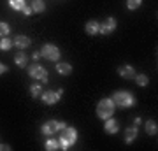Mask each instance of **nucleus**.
<instances>
[{"mask_svg": "<svg viewBox=\"0 0 158 151\" xmlns=\"http://www.w3.org/2000/svg\"><path fill=\"white\" fill-rule=\"evenodd\" d=\"M76 141H77V130L76 128H72V127H65V128L60 130V135H58L60 149H69Z\"/></svg>", "mask_w": 158, "mask_h": 151, "instance_id": "1", "label": "nucleus"}, {"mask_svg": "<svg viewBox=\"0 0 158 151\" xmlns=\"http://www.w3.org/2000/svg\"><path fill=\"white\" fill-rule=\"evenodd\" d=\"M114 107H116V104L113 102V99H102L97 104V116L100 120H107V118L113 116Z\"/></svg>", "mask_w": 158, "mask_h": 151, "instance_id": "2", "label": "nucleus"}, {"mask_svg": "<svg viewBox=\"0 0 158 151\" xmlns=\"http://www.w3.org/2000/svg\"><path fill=\"white\" fill-rule=\"evenodd\" d=\"M113 102L119 107H132L135 104V97L132 95L130 91H125V90H118L113 95Z\"/></svg>", "mask_w": 158, "mask_h": 151, "instance_id": "3", "label": "nucleus"}, {"mask_svg": "<svg viewBox=\"0 0 158 151\" xmlns=\"http://www.w3.org/2000/svg\"><path fill=\"white\" fill-rule=\"evenodd\" d=\"M67 127V123L65 121H56V120H49V121H46L42 127H40V132H42V135H55L56 132H60L62 128H65Z\"/></svg>", "mask_w": 158, "mask_h": 151, "instance_id": "4", "label": "nucleus"}, {"mask_svg": "<svg viewBox=\"0 0 158 151\" xmlns=\"http://www.w3.org/2000/svg\"><path fill=\"white\" fill-rule=\"evenodd\" d=\"M28 76L30 78L37 79V81H40V83H48V79H49V76H48V70H46L42 65H39V63H32L28 67Z\"/></svg>", "mask_w": 158, "mask_h": 151, "instance_id": "5", "label": "nucleus"}, {"mask_svg": "<svg viewBox=\"0 0 158 151\" xmlns=\"http://www.w3.org/2000/svg\"><path fill=\"white\" fill-rule=\"evenodd\" d=\"M40 56H44L46 60H49V62H56L60 58V49L55 44H44L42 49H40Z\"/></svg>", "mask_w": 158, "mask_h": 151, "instance_id": "6", "label": "nucleus"}, {"mask_svg": "<svg viewBox=\"0 0 158 151\" xmlns=\"http://www.w3.org/2000/svg\"><path fill=\"white\" fill-rule=\"evenodd\" d=\"M62 95H63V90H58V91L48 90V91H42L40 99H42V102H44V104H48V106H53V104H56V102L60 100V97H62Z\"/></svg>", "mask_w": 158, "mask_h": 151, "instance_id": "7", "label": "nucleus"}, {"mask_svg": "<svg viewBox=\"0 0 158 151\" xmlns=\"http://www.w3.org/2000/svg\"><path fill=\"white\" fill-rule=\"evenodd\" d=\"M116 25H118V21H116L114 18H107V19H104V21L98 25V34H104V35L111 34V32L116 30Z\"/></svg>", "mask_w": 158, "mask_h": 151, "instance_id": "8", "label": "nucleus"}, {"mask_svg": "<svg viewBox=\"0 0 158 151\" xmlns=\"http://www.w3.org/2000/svg\"><path fill=\"white\" fill-rule=\"evenodd\" d=\"M104 130H106V134H118V132H119V123L114 120L113 116H111V118H107V120H106Z\"/></svg>", "mask_w": 158, "mask_h": 151, "instance_id": "9", "label": "nucleus"}, {"mask_svg": "<svg viewBox=\"0 0 158 151\" xmlns=\"http://www.w3.org/2000/svg\"><path fill=\"white\" fill-rule=\"evenodd\" d=\"M118 74L123 79H134L135 78V69L132 67V65H121L118 69Z\"/></svg>", "mask_w": 158, "mask_h": 151, "instance_id": "10", "label": "nucleus"}, {"mask_svg": "<svg viewBox=\"0 0 158 151\" xmlns=\"http://www.w3.org/2000/svg\"><path fill=\"white\" fill-rule=\"evenodd\" d=\"M12 44H14V48L25 49V48H28L32 42H30V39L27 37V35H16V37H14V40H12Z\"/></svg>", "mask_w": 158, "mask_h": 151, "instance_id": "11", "label": "nucleus"}, {"mask_svg": "<svg viewBox=\"0 0 158 151\" xmlns=\"http://www.w3.org/2000/svg\"><path fill=\"white\" fill-rule=\"evenodd\" d=\"M137 134H139L137 127H128V128L125 130V142H127V144H132V142L137 139Z\"/></svg>", "mask_w": 158, "mask_h": 151, "instance_id": "12", "label": "nucleus"}, {"mask_svg": "<svg viewBox=\"0 0 158 151\" xmlns=\"http://www.w3.org/2000/svg\"><path fill=\"white\" fill-rule=\"evenodd\" d=\"M98 25H100L98 21H95V19H90V21L85 25V32H86L88 35H97V34H98Z\"/></svg>", "mask_w": 158, "mask_h": 151, "instance_id": "13", "label": "nucleus"}, {"mask_svg": "<svg viewBox=\"0 0 158 151\" xmlns=\"http://www.w3.org/2000/svg\"><path fill=\"white\" fill-rule=\"evenodd\" d=\"M14 63H16L19 69H25V67H27V63H28V56L19 51L18 55H14Z\"/></svg>", "mask_w": 158, "mask_h": 151, "instance_id": "14", "label": "nucleus"}, {"mask_svg": "<svg viewBox=\"0 0 158 151\" xmlns=\"http://www.w3.org/2000/svg\"><path fill=\"white\" fill-rule=\"evenodd\" d=\"M56 72L62 74V76H69V74L72 72V65L70 63H65V62L56 63Z\"/></svg>", "mask_w": 158, "mask_h": 151, "instance_id": "15", "label": "nucleus"}, {"mask_svg": "<svg viewBox=\"0 0 158 151\" xmlns=\"http://www.w3.org/2000/svg\"><path fill=\"white\" fill-rule=\"evenodd\" d=\"M144 125H146V134L148 135H156L158 125H156V121H155V120H148Z\"/></svg>", "mask_w": 158, "mask_h": 151, "instance_id": "16", "label": "nucleus"}, {"mask_svg": "<svg viewBox=\"0 0 158 151\" xmlns=\"http://www.w3.org/2000/svg\"><path fill=\"white\" fill-rule=\"evenodd\" d=\"M44 148H46L48 151H56V149H60V142H58L56 139H53V137L49 135V139L46 141Z\"/></svg>", "mask_w": 158, "mask_h": 151, "instance_id": "17", "label": "nucleus"}, {"mask_svg": "<svg viewBox=\"0 0 158 151\" xmlns=\"http://www.w3.org/2000/svg\"><path fill=\"white\" fill-rule=\"evenodd\" d=\"M30 95L34 99H40V95H42V84H32L30 86Z\"/></svg>", "mask_w": 158, "mask_h": 151, "instance_id": "18", "label": "nucleus"}, {"mask_svg": "<svg viewBox=\"0 0 158 151\" xmlns=\"http://www.w3.org/2000/svg\"><path fill=\"white\" fill-rule=\"evenodd\" d=\"M32 11L34 12H44L46 11V4L42 0H34L32 2Z\"/></svg>", "mask_w": 158, "mask_h": 151, "instance_id": "19", "label": "nucleus"}, {"mask_svg": "<svg viewBox=\"0 0 158 151\" xmlns=\"http://www.w3.org/2000/svg\"><path fill=\"white\" fill-rule=\"evenodd\" d=\"M12 40L11 39H7V37H2V40H0V49L2 51H9L12 48Z\"/></svg>", "mask_w": 158, "mask_h": 151, "instance_id": "20", "label": "nucleus"}, {"mask_svg": "<svg viewBox=\"0 0 158 151\" xmlns=\"http://www.w3.org/2000/svg\"><path fill=\"white\" fill-rule=\"evenodd\" d=\"M9 6H11L14 11H21L27 4H25V0H9Z\"/></svg>", "mask_w": 158, "mask_h": 151, "instance_id": "21", "label": "nucleus"}, {"mask_svg": "<svg viewBox=\"0 0 158 151\" xmlns=\"http://www.w3.org/2000/svg\"><path fill=\"white\" fill-rule=\"evenodd\" d=\"M134 79L137 81V84H139V86H148V83H149V79H148L146 74H139V76L135 74V78H134Z\"/></svg>", "mask_w": 158, "mask_h": 151, "instance_id": "22", "label": "nucleus"}, {"mask_svg": "<svg viewBox=\"0 0 158 151\" xmlns=\"http://www.w3.org/2000/svg\"><path fill=\"white\" fill-rule=\"evenodd\" d=\"M142 4V0H127V9H130V11H135V9H139Z\"/></svg>", "mask_w": 158, "mask_h": 151, "instance_id": "23", "label": "nucleus"}, {"mask_svg": "<svg viewBox=\"0 0 158 151\" xmlns=\"http://www.w3.org/2000/svg\"><path fill=\"white\" fill-rule=\"evenodd\" d=\"M9 32H11L9 25H7L6 21H0V35H2V37H7V35H9Z\"/></svg>", "mask_w": 158, "mask_h": 151, "instance_id": "24", "label": "nucleus"}, {"mask_svg": "<svg viewBox=\"0 0 158 151\" xmlns=\"http://www.w3.org/2000/svg\"><path fill=\"white\" fill-rule=\"evenodd\" d=\"M21 11H23V14H25V16H30V14H32V12H34V11H32V7H27V6L23 7Z\"/></svg>", "mask_w": 158, "mask_h": 151, "instance_id": "25", "label": "nucleus"}, {"mask_svg": "<svg viewBox=\"0 0 158 151\" xmlns=\"http://www.w3.org/2000/svg\"><path fill=\"white\" fill-rule=\"evenodd\" d=\"M9 149H11L9 144H0V151H9Z\"/></svg>", "mask_w": 158, "mask_h": 151, "instance_id": "26", "label": "nucleus"}, {"mask_svg": "<svg viewBox=\"0 0 158 151\" xmlns=\"http://www.w3.org/2000/svg\"><path fill=\"white\" fill-rule=\"evenodd\" d=\"M4 72H7V67L4 65V63H0V76H2Z\"/></svg>", "mask_w": 158, "mask_h": 151, "instance_id": "27", "label": "nucleus"}, {"mask_svg": "<svg viewBox=\"0 0 158 151\" xmlns=\"http://www.w3.org/2000/svg\"><path fill=\"white\" fill-rule=\"evenodd\" d=\"M32 58H34V60H39L40 58V51H35L34 55H32Z\"/></svg>", "mask_w": 158, "mask_h": 151, "instance_id": "28", "label": "nucleus"}]
</instances>
